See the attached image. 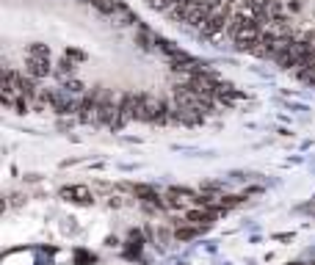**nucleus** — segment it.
I'll use <instances>...</instances> for the list:
<instances>
[]
</instances>
